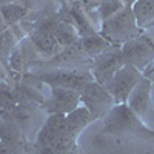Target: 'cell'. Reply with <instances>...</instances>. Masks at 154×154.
Wrapping results in <instances>:
<instances>
[{"label": "cell", "instance_id": "1", "mask_svg": "<svg viewBox=\"0 0 154 154\" xmlns=\"http://www.w3.org/2000/svg\"><path fill=\"white\" fill-rule=\"evenodd\" d=\"M103 133L109 134H133L140 137H154V131L148 130L142 119L128 106L126 103H119L111 108L105 117Z\"/></svg>", "mask_w": 154, "mask_h": 154}, {"label": "cell", "instance_id": "2", "mask_svg": "<svg viewBox=\"0 0 154 154\" xmlns=\"http://www.w3.org/2000/svg\"><path fill=\"white\" fill-rule=\"evenodd\" d=\"M137 34L136 28V17L134 12L130 8H123L122 11H117L111 17L105 19L103 29H102V37H105L109 42H128Z\"/></svg>", "mask_w": 154, "mask_h": 154}, {"label": "cell", "instance_id": "3", "mask_svg": "<svg viewBox=\"0 0 154 154\" xmlns=\"http://www.w3.org/2000/svg\"><path fill=\"white\" fill-rule=\"evenodd\" d=\"M140 80V72L137 68L131 65H123L117 72L112 75V79L105 85L106 91L112 96L116 103H125L133 93L134 86Z\"/></svg>", "mask_w": 154, "mask_h": 154}, {"label": "cell", "instance_id": "4", "mask_svg": "<svg viewBox=\"0 0 154 154\" xmlns=\"http://www.w3.org/2000/svg\"><path fill=\"white\" fill-rule=\"evenodd\" d=\"M80 102H83V106H86L96 119L111 111L114 99L103 85L97 82H89L80 91Z\"/></svg>", "mask_w": 154, "mask_h": 154}, {"label": "cell", "instance_id": "5", "mask_svg": "<svg viewBox=\"0 0 154 154\" xmlns=\"http://www.w3.org/2000/svg\"><path fill=\"white\" fill-rule=\"evenodd\" d=\"M123 65L134 68H143L154 59V45L145 37H137L128 40L120 49Z\"/></svg>", "mask_w": 154, "mask_h": 154}, {"label": "cell", "instance_id": "6", "mask_svg": "<svg viewBox=\"0 0 154 154\" xmlns=\"http://www.w3.org/2000/svg\"><path fill=\"white\" fill-rule=\"evenodd\" d=\"M80 94L68 88L51 86V96L43 100V109L49 114H69L79 106Z\"/></svg>", "mask_w": 154, "mask_h": 154}, {"label": "cell", "instance_id": "7", "mask_svg": "<svg viewBox=\"0 0 154 154\" xmlns=\"http://www.w3.org/2000/svg\"><path fill=\"white\" fill-rule=\"evenodd\" d=\"M42 82L51 85V86H60V88H68L74 89L80 94L83 86L91 80V77L88 74H80V72H74V71H56V72H43L37 77Z\"/></svg>", "mask_w": 154, "mask_h": 154}, {"label": "cell", "instance_id": "8", "mask_svg": "<svg viewBox=\"0 0 154 154\" xmlns=\"http://www.w3.org/2000/svg\"><path fill=\"white\" fill-rule=\"evenodd\" d=\"M66 133L68 131H66V123H65V114H51L45 126L37 136L35 146L37 148L54 146Z\"/></svg>", "mask_w": 154, "mask_h": 154}, {"label": "cell", "instance_id": "9", "mask_svg": "<svg viewBox=\"0 0 154 154\" xmlns=\"http://www.w3.org/2000/svg\"><path fill=\"white\" fill-rule=\"evenodd\" d=\"M122 66H123V60H122L120 51H111V53L100 54L94 63V69H93L96 82L100 85H106Z\"/></svg>", "mask_w": 154, "mask_h": 154}, {"label": "cell", "instance_id": "10", "mask_svg": "<svg viewBox=\"0 0 154 154\" xmlns=\"http://www.w3.org/2000/svg\"><path fill=\"white\" fill-rule=\"evenodd\" d=\"M149 93H151V82L148 79H140L139 83L134 86L133 93L128 97V106H130L140 119L148 114L151 102H149Z\"/></svg>", "mask_w": 154, "mask_h": 154}, {"label": "cell", "instance_id": "11", "mask_svg": "<svg viewBox=\"0 0 154 154\" xmlns=\"http://www.w3.org/2000/svg\"><path fill=\"white\" fill-rule=\"evenodd\" d=\"M93 119H94L93 114L89 112V109L86 106H77L74 111H71L69 114L65 116L66 131L72 137H77V134H79Z\"/></svg>", "mask_w": 154, "mask_h": 154}, {"label": "cell", "instance_id": "12", "mask_svg": "<svg viewBox=\"0 0 154 154\" xmlns=\"http://www.w3.org/2000/svg\"><path fill=\"white\" fill-rule=\"evenodd\" d=\"M0 142H3L5 145H9V146L19 148V149L23 148V140L20 137L17 126L5 119H0Z\"/></svg>", "mask_w": 154, "mask_h": 154}, {"label": "cell", "instance_id": "13", "mask_svg": "<svg viewBox=\"0 0 154 154\" xmlns=\"http://www.w3.org/2000/svg\"><path fill=\"white\" fill-rule=\"evenodd\" d=\"M108 40L102 35L94 34H89L82 37V49L85 53H88L89 56H100L105 53V49L108 48Z\"/></svg>", "mask_w": 154, "mask_h": 154}, {"label": "cell", "instance_id": "14", "mask_svg": "<svg viewBox=\"0 0 154 154\" xmlns=\"http://www.w3.org/2000/svg\"><path fill=\"white\" fill-rule=\"evenodd\" d=\"M133 12L137 23L142 26L154 17V0H137Z\"/></svg>", "mask_w": 154, "mask_h": 154}, {"label": "cell", "instance_id": "15", "mask_svg": "<svg viewBox=\"0 0 154 154\" xmlns=\"http://www.w3.org/2000/svg\"><path fill=\"white\" fill-rule=\"evenodd\" d=\"M19 103L17 102V97H16V93L9 89L5 83H0V117L12 109L16 105Z\"/></svg>", "mask_w": 154, "mask_h": 154}, {"label": "cell", "instance_id": "16", "mask_svg": "<svg viewBox=\"0 0 154 154\" xmlns=\"http://www.w3.org/2000/svg\"><path fill=\"white\" fill-rule=\"evenodd\" d=\"M0 12H2V17L6 23H16L19 19H22L25 14H26V8H23L20 5H5L0 8Z\"/></svg>", "mask_w": 154, "mask_h": 154}, {"label": "cell", "instance_id": "17", "mask_svg": "<svg viewBox=\"0 0 154 154\" xmlns=\"http://www.w3.org/2000/svg\"><path fill=\"white\" fill-rule=\"evenodd\" d=\"M56 38L62 45H72L77 40V34L71 25L60 23L57 25V29H56Z\"/></svg>", "mask_w": 154, "mask_h": 154}, {"label": "cell", "instance_id": "18", "mask_svg": "<svg viewBox=\"0 0 154 154\" xmlns=\"http://www.w3.org/2000/svg\"><path fill=\"white\" fill-rule=\"evenodd\" d=\"M119 8H120L119 0H106L102 5V16H103V19H108L112 14H116L119 11Z\"/></svg>", "mask_w": 154, "mask_h": 154}, {"label": "cell", "instance_id": "19", "mask_svg": "<svg viewBox=\"0 0 154 154\" xmlns=\"http://www.w3.org/2000/svg\"><path fill=\"white\" fill-rule=\"evenodd\" d=\"M9 63H11V66L14 68V69H17V71L22 69V65H23V53H22L20 48H17V49L12 51Z\"/></svg>", "mask_w": 154, "mask_h": 154}, {"label": "cell", "instance_id": "20", "mask_svg": "<svg viewBox=\"0 0 154 154\" xmlns=\"http://www.w3.org/2000/svg\"><path fill=\"white\" fill-rule=\"evenodd\" d=\"M12 43V35L9 31H3L2 34H0V54H3L6 53V51L9 49Z\"/></svg>", "mask_w": 154, "mask_h": 154}, {"label": "cell", "instance_id": "21", "mask_svg": "<svg viewBox=\"0 0 154 154\" xmlns=\"http://www.w3.org/2000/svg\"><path fill=\"white\" fill-rule=\"evenodd\" d=\"M0 154H23V152L19 148L9 146V145H5L3 142H0Z\"/></svg>", "mask_w": 154, "mask_h": 154}, {"label": "cell", "instance_id": "22", "mask_svg": "<svg viewBox=\"0 0 154 154\" xmlns=\"http://www.w3.org/2000/svg\"><path fill=\"white\" fill-rule=\"evenodd\" d=\"M35 154H56L53 146H43V148H37Z\"/></svg>", "mask_w": 154, "mask_h": 154}, {"label": "cell", "instance_id": "23", "mask_svg": "<svg viewBox=\"0 0 154 154\" xmlns=\"http://www.w3.org/2000/svg\"><path fill=\"white\" fill-rule=\"evenodd\" d=\"M123 2H125V3H128V5H130V3H133V2H137V0H123Z\"/></svg>", "mask_w": 154, "mask_h": 154}, {"label": "cell", "instance_id": "24", "mask_svg": "<svg viewBox=\"0 0 154 154\" xmlns=\"http://www.w3.org/2000/svg\"><path fill=\"white\" fill-rule=\"evenodd\" d=\"M0 25H2V17H0Z\"/></svg>", "mask_w": 154, "mask_h": 154}]
</instances>
